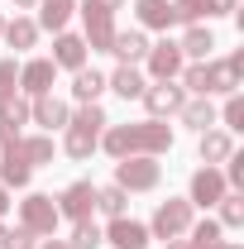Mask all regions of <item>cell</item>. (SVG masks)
Listing matches in <instances>:
<instances>
[{
	"label": "cell",
	"mask_w": 244,
	"mask_h": 249,
	"mask_svg": "<svg viewBox=\"0 0 244 249\" xmlns=\"http://www.w3.org/2000/svg\"><path fill=\"white\" fill-rule=\"evenodd\" d=\"M101 149L115 158H134V154H144V158H158V154H168L173 149V124L168 120H134V124H110L105 134H101Z\"/></svg>",
	"instance_id": "1"
},
{
	"label": "cell",
	"mask_w": 244,
	"mask_h": 249,
	"mask_svg": "<svg viewBox=\"0 0 244 249\" xmlns=\"http://www.w3.org/2000/svg\"><path fill=\"white\" fill-rule=\"evenodd\" d=\"M58 201L48 196V192H29L24 201H19V225L29 230L34 240H48V235H58Z\"/></svg>",
	"instance_id": "2"
},
{
	"label": "cell",
	"mask_w": 244,
	"mask_h": 249,
	"mask_svg": "<svg viewBox=\"0 0 244 249\" xmlns=\"http://www.w3.org/2000/svg\"><path fill=\"white\" fill-rule=\"evenodd\" d=\"M158 182H163V163L158 158L134 154V158L115 163V187H124V192H153Z\"/></svg>",
	"instance_id": "3"
},
{
	"label": "cell",
	"mask_w": 244,
	"mask_h": 249,
	"mask_svg": "<svg viewBox=\"0 0 244 249\" xmlns=\"http://www.w3.org/2000/svg\"><path fill=\"white\" fill-rule=\"evenodd\" d=\"M187 225H192V201H187V196H168V201H158V211H153L149 235L153 240H177V235H187Z\"/></svg>",
	"instance_id": "4"
},
{
	"label": "cell",
	"mask_w": 244,
	"mask_h": 249,
	"mask_svg": "<svg viewBox=\"0 0 244 249\" xmlns=\"http://www.w3.org/2000/svg\"><path fill=\"white\" fill-rule=\"evenodd\" d=\"M110 38H115V15L87 0L82 5V43H87V53H110Z\"/></svg>",
	"instance_id": "5"
},
{
	"label": "cell",
	"mask_w": 244,
	"mask_h": 249,
	"mask_svg": "<svg viewBox=\"0 0 244 249\" xmlns=\"http://www.w3.org/2000/svg\"><path fill=\"white\" fill-rule=\"evenodd\" d=\"M244 77V53H230V58L206 62V96H235Z\"/></svg>",
	"instance_id": "6"
},
{
	"label": "cell",
	"mask_w": 244,
	"mask_h": 249,
	"mask_svg": "<svg viewBox=\"0 0 244 249\" xmlns=\"http://www.w3.org/2000/svg\"><path fill=\"white\" fill-rule=\"evenodd\" d=\"M58 201V216H67V220H87L96 211V182H87V178H77V182H67L53 196Z\"/></svg>",
	"instance_id": "7"
},
{
	"label": "cell",
	"mask_w": 244,
	"mask_h": 249,
	"mask_svg": "<svg viewBox=\"0 0 244 249\" xmlns=\"http://www.w3.org/2000/svg\"><path fill=\"white\" fill-rule=\"evenodd\" d=\"M182 48L173 43V38H163V43H149V53H144V67H149L153 82H173L177 72H182Z\"/></svg>",
	"instance_id": "8"
},
{
	"label": "cell",
	"mask_w": 244,
	"mask_h": 249,
	"mask_svg": "<svg viewBox=\"0 0 244 249\" xmlns=\"http://www.w3.org/2000/svg\"><path fill=\"white\" fill-rule=\"evenodd\" d=\"M139 101L149 106V120H168V115H177V110H182L187 91L177 87V82H153V87H144Z\"/></svg>",
	"instance_id": "9"
},
{
	"label": "cell",
	"mask_w": 244,
	"mask_h": 249,
	"mask_svg": "<svg viewBox=\"0 0 244 249\" xmlns=\"http://www.w3.org/2000/svg\"><path fill=\"white\" fill-rule=\"evenodd\" d=\"M58 87V67H53V58H29L24 67H19V91L29 96H48Z\"/></svg>",
	"instance_id": "10"
},
{
	"label": "cell",
	"mask_w": 244,
	"mask_h": 249,
	"mask_svg": "<svg viewBox=\"0 0 244 249\" xmlns=\"http://www.w3.org/2000/svg\"><path fill=\"white\" fill-rule=\"evenodd\" d=\"M225 192H230V187H225V173H220V168H196V173H192L187 201H192V206H215Z\"/></svg>",
	"instance_id": "11"
},
{
	"label": "cell",
	"mask_w": 244,
	"mask_h": 249,
	"mask_svg": "<svg viewBox=\"0 0 244 249\" xmlns=\"http://www.w3.org/2000/svg\"><path fill=\"white\" fill-rule=\"evenodd\" d=\"M101 235H105V245H115V249H144L153 240L149 225L134 220V216H115V220H110V230H101Z\"/></svg>",
	"instance_id": "12"
},
{
	"label": "cell",
	"mask_w": 244,
	"mask_h": 249,
	"mask_svg": "<svg viewBox=\"0 0 244 249\" xmlns=\"http://www.w3.org/2000/svg\"><path fill=\"white\" fill-rule=\"evenodd\" d=\"M29 120L43 124V129H67V120H72V106L62 101V96H34L29 101Z\"/></svg>",
	"instance_id": "13"
},
{
	"label": "cell",
	"mask_w": 244,
	"mask_h": 249,
	"mask_svg": "<svg viewBox=\"0 0 244 249\" xmlns=\"http://www.w3.org/2000/svg\"><path fill=\"white\" fill-rule=\"evenodd\" d=\"M19 124H29V101L24 96H5L0 101V149L19 144Z\"/></svg>",
	"instance_id": "14"
},
{
	"label": "cell",
	"mask_w": 244,
	"mask_h": 249,
	"mask_svg": "<svg viewBox=\"0 0 244 249\" xmlns=\"http://www.w3.org/2000/svg\"><path fill=\"white\" fill-rule=\"evenodd\" d=\"M110 53H115L120 62H129V67H139V62H144V53H149V34H144V29H115Z\"/></svg>",
	"instance_id": "15"
},
{
	"label": "cell",
	"mask_w": 244,
	"mask_h": 249,
	"mask_svg": "<svg viewBox=\"0 0 244 249\" xmlns=\"http://www.w3.org/2000/svg\"><path fill=\"white\" fill-rule=\"evenodd\" d=\"M53 67H67V72L87 67V43H82V34H67V29H62L58 38H53Z\"/></svg>",
	"instance_id": "16"
},
{
	"label": "cell",
	"mask_w": 244,
	"mask_h": 249,
	"mask_svg": "<svg viewBox=\"0 0 244 249\" xmlns=\"http://www.w3.org/2000/svg\"><path fill=\"white\" fill-rule=\"evenodd\" d=\"M134 15H139V29H173L177 15H173V0H134Z\"/></svg>",
	"instance_id": "17"
},
{
	"label": "cell",
	"mask_w": 244,
	"mask_h": 249,
	"mask_svg": "<svg viewBox=\"0 0 244 249\" xmlns=\"http://www.w3.org/2000/svg\"><path fill=\"white\" fill-rule=\"evenodd\" d=\"M101 149V134L87 129V124H67V134H62V154L77 158V163H87V158Z\"/></svg>",
	"instance_id": "18"
},
{
	"label": "cell",
	"mask_w": 244,
	"mask_h": 249,
	"mask_svg": "<svg viewBox=\"0 0 244 249\" xmlns=\"http://www.w3.org/2000/svg\"><path fill=\"white\" fill-rule=\"evenodd\" d=\"M29 168H48L53 158H58V144H53V134H19V144H15Z\"/></svg>",
	"instance_id": "19"
},
{
	"label": "cell",
	"mask_w": 244,
	"mask_h": 249,
	"mask_svg": "<svg viewBox=\"0 0 244 249\" xmlns=\"http://www.w3.org/2000/svg\"><path fill=\"white\" fill-rule=\"evenodd\" d=\"M105 87H110L115 96H124V101H139L149 82H144V72H139V67H129V62H120V67H115V72L105 77Z\"/></svg>",
	"instance_id": "20"
},
{
	"label": "cell",
	"mask_w": 244,
	"mask_h": 249,
	"mask_svg": "<svg viewBox=\"0 0 244 249\" xmlns=\"http://www.w3.org/2000/svg\"><path fill=\"white\" fill-rule=\"evenodd\" d=\"M29 178H34V168L24 163V154L10 144V149H5V158H0V187H19V192H24V187H29Z\"/></svg>",
	"instance_id": "21"
},
{
	"label": "cell",
	"mask_w": 244,
	"mask_h": 249,
	"mask_svg": "<svg viewBox=\"0 0 244 249\" xmlns=\"http://www.w3.org/2000/svg\"><path fill=\"white\" fill-rule=\"evenodd\" d=\"M230 154H235V139H230V129H201V163H206V168L225 163Z\"/></svg>",
	"instance_id": "22"
},
{
	"label": "cell",
	"mask_w": 244,
	"mask_h": 249,
	"mask_svg": "<svg viewBox=\"0 0 244 249\" xmlns=\"http://www.w3.org/2000/svg\"><path fill=\"white\" fill-rule=\"evenodd\" d=\"M177 120L187 124V129H211L215 124V106H211V96H192V101H182V110H177Z\"/></svg>",
	"instance_id": "23"
},
{
	"label": "cell",
	"mask_w": 244,
	"mask_h": 249,
	"mask_svg": "<svg viewBox=\"0 0 244 249\" xmlns=\"http://www.w3.org/2000/svg\"><path fill=\"white\" fill-rule=\"evenodd\" d=\"M5 43H10V48H15V53H24V48H34V43H38V24H34V19H24V15H15V19H5Z\"/></svg>",
	"instance_id": "24"
},
{
	"label": "cell",
	"mask_w": 244,
	"mask_h": 249,
	"mask_svg": "<svg viewBox=\"0 0 244 249\" xmlns=\"http://www.w3.org/2000/svg\"><path fill=\"white\" fill-rule=\"evenodd\" d=\"M177 48H182V58L206 62V58H211V48H215V34H211V29H201V24H192V29L182 34V43H177Z\"/></svg>",
	"instance_id": "25"
},
{
	"label": "cell",
	"mask_w": 244,
	"mask_h": 249,
	"mask_svg": "<svg viewBox=\"0 0 244 249\" xmlns=\"http://www.w3.org/2000/svg\"><path fill=\"white\" fill-rule=\"evenodd\" d=\"M72 10H77V0H43V10H38V29H53V34H62L67 29V19H72Z\"/></svg>",
	"instance_id": "26"
},
{
	"label": "cell",
	"mask_w": 244,
	"mask_h": 249,
	"mask_svg": "<svg viewBox=\"0 0 244 249\" xmlns=\"http://www.w3.org/2000/svg\"><path fill=\"white\" fill-rule=\"evenodd\" d=\"M101 91H105V77H101L96 67H77V72H72V96H77L82 106H91Z\"/></svg>",
	"instance_id": "27"
},
{
	"label": "cell",
	"mask_w": 244,
	"mask_h": 249,
	"mask_svg": "<svg viewBox=\"0 0 244 249\" xmlns=\"http://www.w3.org/2000/svg\"><path fill=\"white\" fill-rule=\"evenodd\" d=\"M96 211H101V216H124V211H129V192H124V187H96Z\"/></svg>",
	"instance_id": "28"
},
{
	"label": "cell",
	"mask_w": 244,
	"mask_h": 249,
	"mask_svg": "<svg viewBox=\"0 0 244 249\" xmlns=\"http://www.w3.org/2000/svg\"><path fill=\"white\" fill-rule=\"evenodd\" d=\"M101 245H105V235H101V225H96L91 216L72 220V240H67V249H101Z\"/></svg>",
	"instance_id": "29"
},
{
	"label": "cell",
	"mask_w": 244,
	"mask_h": 249,
	"mask_svg": "<svg viewBox=\"0 0 244 249\" xmlns=\"http://www.w3.org/2000/svg\"><path fill=\"white\" fill-rule=\"evenodd\" d=\"M220 230H225L220 220H192V225H187V240H192L196 249H211L215 240H220Z\"/></svg>",
	"instance_id": "30"
},
{
	"label": "cell",
	"mask_w": 244,
	"mask_h": 249,
	"mask_svg": "<svg viewBox=\"0 0 244 249\" xmlns=\"http://www.w3.org/2000/svg\"><path fill=\"white\" fill-rule=\"evenodd\" d=\"M215 206H220V225H230V230L244 225V196H240V192H225Z\"/></svg>",
	"instance_id": "31"
},
{
	"label": "cell",
	"mask_w": 244,
	"mask_h": 249,
	"mask_svg": "<svg viewBox=\"0 0 244 249\" xmlns=\"http://www.w3.org/2000/svg\"><path fill=\"white\" fill-rule=\"evenodd\" d=\"M182 91H192V96H206V62H182Z\"/></svg>",
	"instance_id": "32"
},
{
	"label": "cell",
	"mask_w": 244,
	"mask_h": 249,
	"mask_svg": "<svg viewBox=\"0 0 244 249\" xmlns=\"http://www.w3.org/2000/svg\"><path fill=\"white\" fill-rule=\"evenodd\" d=\"M0 249H34V235L24 225H0Z\"/></svg>",
	"instance_id": "33"
},
{
	"label": "cell",
	"mask_w": 244,
	"mask_h": 249,
	"mask_svg": "<svg viewBox=\"0 0 244 249\" xmlns=\"http://www.w3.org/2000/svg\"><path fill=\"white\" fill-rule=\"evenodd\" d=\"M67 124H87V129H96V134H101V129H105L110 120H105V110H101V106L91 101V106H82V110H77V115H72Z\"/></svg>",
	"instance_id": "34"
},
{
	"label": "cell",
	"mask_w": 244,
	"mask_h": 249,
	"mask_svg": "<svg viewBox=\"0 0 244 249\" xmlns=\"http://www.w3.org/2000/svg\"><path fill=\"white\" fill-rule=\"evenodd\" d=\"M173 15L182 24H201L206 19V0H173Z\"/></svg>",
	"instance_id": "35"
},
{
	"label": "cell",
	"mask_w": 244,
	"mask_h": 249,
	"mask_svg": "<svg viewBox=\"0 0 244 249\" xmlns=\"http://www.w3.org/2000/svg\"><path fill=\"white\" fill-rule=\"evenodd\" d=\"M19 91V62L15 58H0V101Z\"/></svg>",
	"instance_id": "36"
},
{
	"label": "cell",
	"mask_w": 244,
	"mask_h": 249,
	"mask_svg": "<svg viewBox=\"0 0 244 249\" xmlns=\"http://www.w3.org/2000/svg\"><path fill=\"white\" fill-rule=\"evenodd\" d=\"M220 120H225V129H244V96H225V110H220Z\"/></svg>",
	"instance_id": "37"
},
{
	"label": "cell",
	"mask_w": 244,
	"mask_h": 249,
	"mask_svg": "<svg viewBox=\"0 0 244 249\" xmlns=\"http://www.w3.org/2000/svg\"><path fill=\"white\" fill-rule=\"evenodd\" d=\"M240 0H206V15H235Z\"/></svg>",
	"instance_id": "38"
},
{
	"label": "cell",
	"mask_w": 244,
	"mask_h": 249,
	"mask_svg": "<svg viewBox=\"0 0 244 249\" xmlns=\"http://www.w3.org/2000/svg\"><path fill=\"white\" fill-rule=\"evenodd\" d=\"M34 249H67V240H58V235H48L43 245H34Z\"/></svg>",
	"instance_id": "39"
},
{
	"label": "cell",
	"mask_w": 244,
	"mask_h": 249,
	"mask_svg": "<svg viewBox=\"0 0 244 249\" xmlns=\"http://www.w3.org/2000/svg\"><path fill=\"white\" fill-rule=\"evenodd\" d=\"M163 249H196V245H192V240H182V235H177V240H163Z\"/></svg>",
	"instance_id": "40"
},
{
	"label": "cell",
	"mask_w": 244,
	"mask_h": 249,
	"mask_svg": "<svg viewBox=\"0 0 244 249\" xmlns=\"http://www.w3.org/2000/svg\"><path fill=\"white\" fill-rule=\"evenodd\" d=\"M91 5H101V10H110V15H115V10H124V0H91Z\"/></svg>",
	"instance_id": "41"
},
{
	"label": "cell",
	"mask_w": 244,
	"mask_h": 249,
	"mask_svg": "<svg viewBox=\"0 0 244 249\" xmlns=\"http://www.w3.org/2000/svg\"><path fill=\"white\" fill-rule=\"evenodd\" d=\"M5 211H10V187H0V220H5Z\"/></svg>",
	"instance_id": "42"
},
{
	"label": "cell",
	"mask_w": 244,
	"mask_h": 249,
	"mask_svg": "<svg viewBox=\"0 0 244 249\" xmlns=\"http://www.w3.org/2000/svg\"><path fill=\"white\" fill-rule=\"evenodd\" d=\"M10 5H15V10H34L38 0H10Z\"/></svg>",
	"instance_id": "43"
},
{
	"label": "cell",
	"mask_w": 244,
	"mask_h": 249,
	"mask_svg": "<svg viewBox=\"0 0 244 249\" xmlns=\"http://www.w3.org/2000/svg\"><path fill=\"white\" fill-rule=\"evenodd\" d=\"M211 249H240V245H235V240H215Z\"/></svg>",
	"instance_id": "44"
},
{
	"label": "cell",
	"mask_w": 244,
	"mask_h": 249,
	"mask_svg": "<svg viewBox=\"0 0 244 249\" xmlns=\"http://www.w3.org/2000/svg\"><path fill=\"white\" fill-rule=\"evenodd\" d=\"M0 29H5V15H0Z\"/></svg>",
	"instance_id": "45"
}]
</instances>
